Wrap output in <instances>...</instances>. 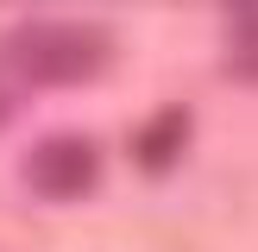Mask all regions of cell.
Segmentation results:
<instances>
[{
	"mask_svg": "<svg viewBox=\"0 0 258 252\" xmlns=\"http://www.w3.org/2000/svg\"><path fill=\"white\" fill-rule=\"evenodd\" d=\"M95 176H101V145L82 139V133H57V139H44V145H32V158H25V183H32L38 196H50V202L88 196Z\"/></svg>",
	"mask_w": 258,
	"mask_h": 252,
	"instance_id": "obj_2",
	"label": "cell"
},
{
	"mask_svg": "<svg viewBox=\"0 0 258 252\" xmlns=\"http://www.w3.org/2000/svg\"><path fill=\"white\" fill-rule=\"evenodd\" d=\"M113 57V38L82 19H25L0 38V126L19 113L25 88H57V82H88Z\"/></svg>",
	"mask_w": 258,
	"mask_h": 252,
	"instance_id": "obj_1",
	"label": "cell"
},
{
	"mask_svg": "<svg viewBox=\"0 0 258 252\" xmlns=\"http://www.w3.org/2000/svg\"><path fill=\"white\" fill-rule=\"evenodd\" d=\"M176 139H183V107H170L164 113V126L158 133H139V164H170V151H176Z\"/></svg>",
	"mask_w": 258,
	"mask_h": 252,
	"instance_id": "obj_3",
	"label": "cell"
}]
</instances>
